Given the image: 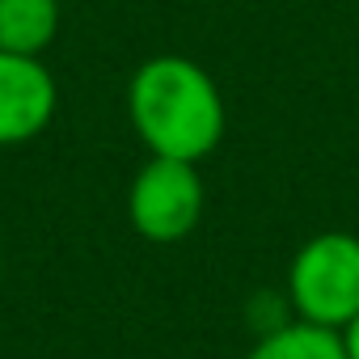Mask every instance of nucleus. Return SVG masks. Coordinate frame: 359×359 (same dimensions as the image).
<instances>
[{"label":"nucleus","mask_w":359,"mask_h":359,"mask_svg":"<svg viewBox=\"0 0 359 359\" xmlns=\"http://www.w3.org/2000/svg\"><path fill=\"white\" fill-rule=\"evenodd\" d=\"M127 114L148 156L199 165L224 140V97L187 55H152L127 85Z\"/></svg>","instance_id":"nucleus-1"},{"label":"nucleus","mask_w":359,"mask_h":359,"mask_svg":"<svg viewBox=\"0 0 359 359\" xmlns=\"http://www.w3.org/2000/svg\"><path fill=\"white\" fill-rule=\"evenodd\" d=\"M287 304L300 321L346 330L359 317V237L317 233L287 266Z\"/></svg>","instance_id":"nucleus-2"},{"label":"nucleus","mask_w":359,"mask_h":359,"mask_svg":"<svg viewBox=\"0 0 359 359\" xmlns=\"http://www.w3.org/2000/svg\"><path fill=\"white\" fill-rule=\"evenodd\" d=\"M131 229L152 245H173L195 233L203 216V177L191 161L148 156L127 191Z\"/></svg>","instance_id":"nucleus-3"},{"label":"nucleus","mask_w":359,"mask_h":359,"mask_svg":"<svg viewBox=\"0 0 359 359\" xmlns=\"http://www.w3.org/2000/svg\"><path fill=\"white\" fill-rule=\"evenodd\" d=\"M60 106V89L51 68L34 55L0 51V148L34 140Z\"/></svg>","instance_id":"nucleus-4"},{"label":"nucleus","mask_w":359,"mask_h":359,"mask_svg":"<svg viewBox=\"0 0 359 359\" xmlns=\"http://www.w3.org/2000/svg\"><path fill=\"white\" fill-rule=\"evenodd\" d=\"M60 34V0H0V51L43 55Z\"/></svg>","instance_id":"nucleus-5"},{"label":"nucleus","mask_w":359,"mask_h":359,"mask_svg":"<svg viewBox=\"0 0 359 359\" xmlns=\"http://www.w3.org/2000/svg\"><path fill=\"white\" fill-rule=\"evenodd\" d=\"M245 359H346L342 334L313 325V321H283L266 334H258V342L245 351Z\"/></svg>","instance_id":"nucleus-6"},{"label":"nucleus","mask_w":359,"mask_h":359,"mask_svg":"<svg viewBox=\"0 0 359 359\" xmlns=\"http://www.w3.org/2000/svg\"><path fill=\"white\" fill-rule=\"evenodd\" d=\"M342 346H346V359H359V317L342 330Z\"/></svg>","instance_id":"nucleus-7"}]
</instances>
